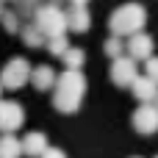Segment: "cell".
Here are the masks:
<instances>
[{"mask_svg": "<svg viewBox=\"0 0 158 158\" xmlns=\"http://www.w3.org/2000/svg\"><path fill=\"white\" fill-rule=\"evenodd\" d=\"M144 75H147L150 81H156V83H158V56H153V58L144 61Z\"/></svg>", "mask_w": 158, "mask_h": 158, "instance_id": "19", "label": "cell"}, {"mask_svg": "<svg viewBox=\"0 0 158 158\" xmlns=\"http://www.w3.org/2000/svg\"><path fill=\"white\" fill-rule=\"evenodd\" d=\"M89 0H72V6H86Z\"/></svg>", "mask_w": 158, "mask_h": 158, "instance_id": "21", "label": "cell"}, {"mask_svg": "<svg viewBox=\"0 0 158 158\" xmlns=\"http://www.w3.org/2000/svg\"><path fill=\"white\" fill-rule=\"evenodd\" d=\"M42 158H67V153H64L61 147H47V150H44V156H42Z\"/></svg>", "mask_w": 158, "mask_h": 158, "instance_id": "20", "label": "cell"}, {"mask_svg": "<svg viewBox=\"0 0 158 158\" xmlns=\"http://www.w3.org/2000/svg\"><path fill=\"white\" fill-rule=\"evenodd\" d=\"M61 61L67 64V69L81 72V67H83V61H86V53H83L81 47H69V50H67V56H64Z\"/></svg>", "mask_w": 158, "mask_h": 158, "instance_id": "16", "label": "cell"}, {"mask_svg": "<svg viewBox=\"0 0 158 158\" xmlns=\"http://www.w3.org/2000/svg\"><path fill=\"white\" fill-rule=\"evenodd\" d=\"M147 25V8L142 3H125L119 8L111 11L108 17V28H111V36H119V39H131L136 33H142Z\"/></svg>", "mask_w": 158, "mask_h": 158, "instance_id": "2", "label": "cell"}, {"mask_svg": "<svg viewBox=\"0 0 158 158\" xmlns=\"http://www.w3.org/2000/svg\"><path fill=\"white\" fill-rule=\"evenodd\" d=\"M156 158H158V156H156Z\"/></svg>", "mask_w": 158, "mask_h": 158, "instance_id": "26", "label": "cell"}, {"mask_svg": "<svg viewBox=\"0 0 158 158\" xmlns=\"http://www.w3.org/2000/svg\"><path fill=\"white\" fill-rule=\"evenodd\" d=\"M44 47H47V53H50V56L64 58V56H67V50H69L72 44H69V39H67V33H64V36H53V39H47V44H44Z\"/></svg>", "mask_w": 158, "mask_h": 158, "instance_id": "15", "label": "cell"}, {"mask_svg": "<svg viewBox=\"0 0 158 158\" xmlns=\"http://www.w3.org/2000/svg\"><path fill=\"white\" fill-rule=\"evenodd\" d=\"M3 3H6V0H3ZM11 3H17V0H11Z\"/></svg>", "mask_w": 158, "mask_h": 158, "instance_id": "25", "label": "cell"}, {"mask_svg": "<svg viewBox=\"0 0 158 158\" xmlns=\"http://www.w3.org/2000/svg\"><path fill=\"white\" fill-rule=\"evenodd\" d=\"M22 156V139H17L14 133H3L0 136V158H19Z\"/></svg>", "mask_w": 158, "mask_h": 158, "instance_id": "13", "label": "cell"}, {"mask_svg": "<svg viewBox=\"0 0 158 158\" xmlns=\"http://www.w3.org/2000/svg\"><path fill=\"white\" fill-rule=\"evenodd\" d=\"M0 94H3V83H0ZM0 100H3V97H0Z\"/></svg>", "mask_w": 158, "mask_h": 158, "instance_id": "23", "label": "cell"}, {"mask_svg": "<svg viewBox=\"0 0 158 158\" xmlns=\"http://www.w3.org/2000/svg\"><path fill=\"white\" fill-rule=\"evenodd\" d=\"M0 22H3V28H6L8 33L22 31V25H19V14H17V11H3V14H0Z\"/></svg>", "mask_w": 158, "mask_h": 158, "instance_id": "18", "label": "cell"}, {"mask_svg": "<svg viewBox=\"0 0 158 158\" xmlns=\"http://www.w3.org/2000/svg\"><path fill=\"white\" fill-rule=\"evenodd\" d=\"M47 147H50V144H47V136L39 133V131H31V133L22 139V156H28V158H42Z\"/></svg>", "mask_w": 158, "mask_h": 158, "instance_id": "10", "label": "cell"}, {"mask_svg": "<svg viewBox=\"0 0 158 158\" xmlns=\"http://www.w3.org/2000/svg\"><path fill=\"white\" fill-rule=\"evenodd\" d=\"M153 50H156V42H153V36L144 33V31L128 39V56H131L133 61H147V58H153Z\"/></svg>", "mask_w": 158, "mask_h": 158, "instance_id": "8", "label": "cell"}, {"mask_svg": "<svg viewBox=\"0 0 158 158\" xmlns=\"http://www.w3.org/2000/svg\"><path fill=\"white\" fill-rule=\"evenodd\" d=\"M139 78V61H133L131 56H119L111 61V81L117 86H131Z\"/></svg>", "mask_w": 158, "mask_h": 158, "instance_id": "6", "label": "cell"}, {"mask_svg": "<svg viewBox=\"0 0 158 158\" xmlns=\"http://www.w3.org/2000/svg\"><path fill=\"white\" fill-rule=\"evenodd\" d=\"M19 36H22V42H25V47H44L47 44V39L42 36V31L33 25V22H28L22 31H19Z\"/></svg>", "mask_w": 158, "mask_h": 158, "instance_id": "14", "label": "cell"}, {"mask_svg": "<svg viewBox=\"0 0 158 158\" xmlns=\"http://www.w3.org/2000/svg\"><path fill=\"white\" fill-rule=\"evenodd\" d=\"M22 125H25V108L14 100H0V131L17 133Z\"/></svg>", "mask_w": 158, "mask_h": 158, "instance_id": "5", "label": "cell"}, {"mask_svg": "<svg viewBox=\"0 0 158 158\" xmlns=\"http://www.w3.org/2000/svg\"><path fill=\"white\" fill-rule=\"evenodd\" d=\"M131 92L136 94V100H142V103H156L158 97V83L156 81H150L147 75H139L133 83H131Z\"/></svg>", "mask_w": 158, "mask_h": 158, "instance_id": "11", "label": "cell"}, {"mask_svg": "<svg viewBox=\"0 0 158 158\" xmlns=\"http://www.w3.org/2000/svg\"><path fill=\"white\" fill-rule=\"evenodd\" d=\"M83 94H86V78L83 72H61L56 78V94H53V106L61 111V114H75L83 103Z\"/></svg>", "mask_w": 158, "mask_h": 158, "instance_id": "1", "label": "cell"}, {"mask_svg": "<svg viewBox=\"0 0 158 158\" xmlns=\"http://www.w3.org/2000/svg\"><path fill=\"white\" fill-rule=\"evenodd\" d=\"M3 11H6V8H3V0H0V14H3Z\"/></svg>", "mask_w": 158, "mask_h": 158, "instance_id": "22", "label": "cell"}, {"mask_svg": "<svg viewBox=\"0 0 158 158\" xmlns=\"http://www.w3.org/2000/svg\"><path fill=\"white\" fill-rule=\"evenodd\" d=\"M133 128H136V133H142V136L158 133V108L153 103H142V106L133 111Z\"/></svg>", "mask_w": 158, "mask_h": 158, "instance_id": "7", "label": "cell"}, {"mask_svg": "<svg viewBox=\"0 0 158 158\" xmlns=\"http://www.w3.org/2000/svg\"><path fill=\"white\" fill-rule=\"evenodd\" d=\"M31 69H33V67H31L28 58H22V56L8 58L6 67H3V72H0L3 89H22L25 83H31Z\"/></svg>", "mask_w": 158, "mask_h": 158, "instance_id": "4", "label": "cell"}, {"mask_svg": "<svg viewBox=\"0 0 158 158\" xmlns=\"http://www.w3.org/2000/svg\"><path fill=\"white\" fill-rule=\"evenodd\" d=\"M31 83H33L39 92L53 89V86H56V72H53V67H47V64L33 67V69H31Z\"/></svg>", "mask_w": 158, "mask_h": 158, "instance_id": "12", "label": "cell"}, {"mask_svg": "<svg viewBox=\"0 0 158 158\" xmlns=\"http://www.w3.org/2000/svg\"><path fill=\"white\" fill-rule=\"evenodd\" d=\"M67 28L75 31V33H86V31L92 28V14H89V8H86V6H72V8L67 11Z\"/></svg>", "mask_w": 158, "mask_h": 158, "instance_id": "9", "label": "cell"}, {"mask_svg": "<svg viewBox=\"0 0 158 158\" xmlns=\"http://www.w3.org/2000/svg\"><path fill=\"white\" fill-rule=\"evenodd\" d=\"M153 106H156V108H158V97H156V103H153Z\"/></svg>", "mask_w": 158, "mask_h": 158, "instance_id": "24", "label": "cell"}, {"mask_svg": "<svg viewBox=\"0 0 158 158\" xmlns=\"http://www.w3.org/2000/svg\"><path fill=\"white\" fill-rule=\"evenodd\" d=\"M106 56L114 61V58H119V56H125V39H119V36H111L108 42H106Z\"/></svg>", "mask_w": 158, "mask_h": 158, "instance_id": "17", "label": "cell"}, {"mask_svg": "<svg viewBox=\"0 0 158 158\" xmlns=\"http://www.w3.org/2000/svg\"><path fill=\"white\" fill-rule=\"evenodd\" d=\"M33 25L42 31L44 39H53V36H64L69 28H67V11L58 6V3H47V6H39L36 14H33Z\"/></svg>", "mask_w": 158, "mask_h": 158, "instance_id": "3", "label": "cell"}]
</instances>
